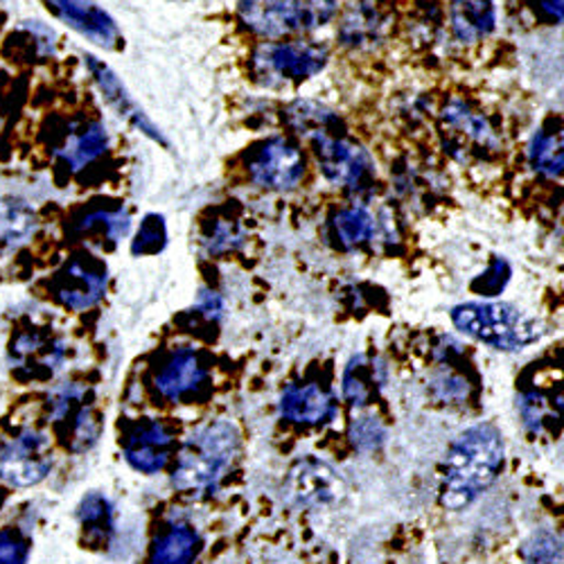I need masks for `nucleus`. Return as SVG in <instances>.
<instances>
[{"label":"nucleus","mask_w":564,"mask_h":564,"mask_svg":"<svg viewBox=\"0 0 564 564\" xmlns=\"http://www.w3.org/2000/svg\"><path fill=\"white\" fill-rule=\"evenodd\" d=\"M503 452V436L492 425H477L460 434L445 460L443 506L458 510L473 503L497 479Z\"/></svg>","instance_id":"1"},{"label":"nucleus","mask_w":564,"mask_h":564,"mask_svg":"<svg viewBox=\"0 0 564 564\" xmlns=\"http://www.w3.org/2000/svg\"><path fill=\"white\" fill-rule=\"evenodd\" d=\"M449 316L463 335L506 352L538 344L544 335V327L538 318L510 303H463L456 305Z\"/></svg>","instance_id":"2"},{"label":"nucleus","mask_w":564,"mask_h":564,"mask_svg":"<svg viewBox=\"0 0 564 564\" xmlns=\"http://www.w3.org/2000/svg\"><path fill=\"white\" fill-rule=\"evenodd\" d=\"M240 438L228 422H210L197 430L178 454L172 484L187 495L215 492L226 467L238 454Z\"/></svg>","instance_id":"3"},{"label":"nucleus","mask_w":564,"mask_h":564,"mask_svg":"<svg viewBox=\"0 0 564 564\" xmlns=\"http://www.w3.org/2000/svg\"><path fill=\"white\" fill-rule=\"evenodd\" d=\"M337 12L339 0H240L238 6L242 28L264 41L310 34L330 23Z\"/></svg>","instance_id":"4"},{"label":"nucleus","mask_w":564,"mask_h":564,"mask_svg":"<svg viewBox=\"0 0 564 564\" xmlns=\"http://www.w3.org/2000/svg\"><path fill=\"white\" fill-rule=\"evenodd\" d=\"M330 62V48L321 41L292 39V41H267L258 45L251 55L253 79L267 88L288 84H301Z\"/></svg>","instance_id":"5"},{"label":"nucleus","mask_w":564,"mask_h":564,"mask_svg":"<svg viewBox=\"0 0 564 564\" xmlns=\"http://www.w3.org/2000/svg\"><path fill=\"white\" fill-rule=\"evenodd\" d=\"M249 181L269 193H292L303 183L307 159L294 140L271 135L256 143L245 156Z\"/></svg>","instance_id":"6"},{"label":"nucleus","mask_w":564,"mask_h":564,"mask_svg":"<svg viewBox=\"0 0 564 564\" xmlns=\"http://www.w3.org/2000/svg\"><path fill=\"white\" fill-rule=\"evenodd\" d=\"M318 172L327 183L341 185L350 193H366L375 183V159L346 133L310 140Z\"/></svg>","instance_id":"7"},{"label":"nucleus","mask_w":564,"mask_h":564,"mask_svg":"<svg viewBox=\"0 0 564 564\" xmlns=\"http://www.w3.org/2000/svg\"><path fill=\"white\" fill-rule=\"evenodd\" d=\"M445 152L465 163L469 159H488L501 150V138L490 120L460 100H452L441 113Z\"/></svg>","instance_id":"8"},{"label":"nucleus","mask_w":564,"mask_h":564,"mask_svg":"<svg viewBox=\"0 0 564 564\" xmlns=\"http://www.w3.org/2000/svg\"><path fill=\"white\" fill-rule=\"evenodd\" d=\"M88 395L82 384H64L48 400V415L73 452L93 447L100 436V420L93 413Z\"/></svg>","instance_id":"9"},{"label":"nucleus","mask_w":564,"mask_h":564,"mask_svg":"<svg viewBox=\"0 0 564 564\" xmlns=\"http://www.w3.org/2000/svg\"><path fill=\"white\" fill-rule=\"evenodd\" d=\"M109 285V269L96 256L70 258L53 278L51 292L68 310L82 312L96 305Z\"/></svg>","instance_id":"10"},{"label":"nucleus","mask_w":564,"mask_h":564,"mask_svg":"<svg viewBox=\"0 0 564 564\" xmlns=\"http://www.w3.org/2000/svg\"><path fill=\"white\" fill-rule=\"evenodd\" d=\"M51 467V441L43 434L25 430L0 443V477L10 486H34L45 479Z\"/></svg>","instance_id":"11"},{"label":"nucleus","mask_w":564,"mask_h":564,"mask_svg":"<svg viewBox=\"0 0 564 564\" xmlns=\"http://www.w3.org/2000/svg\"><path fill=\"white\" fill-rule=\"evenodd\" d=\"M156 391L170 402L199 398L208 384V368L195 348H176L159 368Z\"/></svg>","instance_id":"12"},{"label":"nucleus","mask_w":564,"mask_h":564,"mask_svg":"<svg viewBox=\"0 0 564 564\" xmlns=\"http://www.w3.org/2000/svg\"><path fill=\"white\" fill-rule=\"evenodd\" d=\"M45 6L90 43L100 45V48L118 51L122 45V34L116 21L96 0H45Z\"/></svg>","instance_id":"13"},{"label":"nucleus","mask_w":564,"mask_h":564,"mask_svg":"<svg viewBox=\"0 0 564 564\" xmlns=\"http://www.w3.org/2000/svg\"><path fill=\"white\" fill-rule=\"evenodd\" d=\"M172 434L159 420L133 425L124 438V458L138 473L154 475L170 463Z\"/></svg>","instance_id":"14"},{"label":"nucleus","mask_w":564,"mask_h":564,"mask_svg":"<svg viewBox=\"0 0 564 564\" xmlns=\"http://www.w3.org/2000/svg\"><path fill=\"white\" fill-rule=\"evenodd\" d=\"M86 66H88L93 79H96V84L100 86L105 100H107L127 122H131L138 131H143L148 138H152L154 143H159V145H163V148H170V143H167V138L163 135V131L148 118V113H145L143 109H140V107L135 105V100L129 96V90L124 88V84L118 79V75H116L105 62L86 55Z\"/></svg>","instance_id":"15"},{"label":"nucleus","mask_w":564,"mask_h":564,"mask_svg":"<svg viewBox=\"0 0 564 564\" xmlns=\"http://www.w3.org/2000/svg\"><path fill=\"white\" fill-rule=\"evenodd\" d=\"M288 490L299 503L325 506L341 497L344 481L327 463L305 458L292 467L288 477Z\"/></svg>","instance_id":"16"},{"label":"nucleus","mask_w":564,"mask_h":564,"mask_svg":"<svg viewBox=\"0 0 564 564\" xmlns=\"http://www.w3.org/2000/svg\"><path fill=\"white\" fill-rule=\"evenodd\" d=\"M337 36L350 51H375L387 36V17L372 0H352L339 19Z\"/></svg>","instance_id":"17"},{"label":"nucleus","mask_w":564,"mask_h":564,"mask_svg":"<svg viewBox=\"0 0 564 564\" xmlns=\"http://www.w3.org/2000/svg\"><path fill=\"white\" fill-rule=\"evenodd\" d=\"M280 413L294 425L318 427L335 417L337 400L321 384H290L280 395Z\"/></svg>","instance_id":"18"},{"label":"nucleus","mask_w":564,"mask_h":564,"mask_svg":"<svg viewBox=\"0 0 564 564\" xmlns=\"http://www.w3.org/2000/svg\"><path fill=\"white\" fill-rule=\"evenodd\" d=\"M109 150V133L98 120H77L64 133L57 150L62 165L68 172H82L96 163Z\"/></svg>","instance_id":"19"},{"label":"nucleus","mask_w":564,"mask_h":564,"mask_svg":"<svg viewBox=\"0 0 564 564\" xmlns=\"http://www.w3.org/2000/svg\"><path fill=\"white\" fill-rule=\"evenodd\" d=\"M449 28L460 45H477L497 28L495 0H452Z\"/></svg>","instance_id":"20"},{"label":"nucleus","mask_w":564,"mask_h":564,"mask_svg":"<svg viewBox=\"0 0 564 564\" xmlns=\"http://www.w3.org/2000/svg\"><path fill=\"white\" fill-rule=\"evenodd\" d=\"M12 359L17 368L28 370L32 378H48L64 361V346L43 333H23L12 341Z\"/></svg>","instance_id":"21"},{"label":"nucleus","mask_w":564,"mask_h":564,"mask_svg":"<svg viewBox=\"0 0 564 564\" xmlns=\"http://www.w3.org/2000/svg\"><path fill=\"white\" fill-rule=\"evenodd\" d=\"M378 235V219L366 206H348L337 210L327 221V238L339 251H357Z\"/></svg>","instance_id":"22"},{"label":"nucleus","mask_w":564,"mask_h":564,"mask_svg":"<svg viewBox=\"0 0 564 564\" xmlns=\"http://www.w3.org/2000/svg\"><path fill=\"white\" fill-rule=\"evenodd\" d=\"M282 120L296 133L307 140L346 133V124L330 107H325L314 100H296L290 107L282 109Z\"/></svg>","instance_id":"23"},{"label":"nucleus","mask_w":564,"mask_h":564,"mask_svg":"<svg viewBox=\"0 0 564 564\" xmlns=\"http://www.w3.org/2000/svg\"><path fill=\"white\" fill-rule=\"evenodd\" d=\"M131 228V217L122 206H102L86 210L82 217L75 219V232L79 238H93L102 247H113Z\"/></svg>","instance_id":"24"},{"label":"nucleus","mask_w":564,"mask_h":564,"mask_svg":"<svg viewBox=\"0 0 564 564\" xmlns=\"http://www.w3.org/2000/svg\"><path fill=\"white\" fill-rule=\"evenodd\" d=\"M529 161L538 176L555 181L562 176L564 165V140H562V120H546L533 135L529 145Z\"/></svg>","instance_id":"25"},{"label":"nucleus","mask_w":564,"mask_h":564,"mask_svg":"<svg viewBox=\"0 0 564 564\" xmlns=\"http://www.w3.org/2000/svg\"><path fill=\"white\" fill-rule=\"evenodd\" d=\"M36 230V213L14 197L0 199V256L23 247Z\"/></svg>","instance_id":"26"},{"label":"nucleus","mask_w":564,"mask_h":564,"mask_svg":"<svg viewBox=\"0 0 564 564\" xmlns=\"http://www.w3.org/2000/svg\"><path fill=\"white\" fill-rule=\"evenodd\" d=\"M202 549L199 533L187 524L163 531L152 546V564H193Z\"/></svg>","instance_id":"27"},{"label":"nucleus","mask_w":564,"mask_h":564,"mask_svg":"<svg viewBox=\"0 0 564 564\" xmlns=\"http://www.w3.org/2000/svg\"><path fill=\"white\" fill-rule=\"evenodd\" d=\"M382 368L375 364L372 359L359 355L355 357L344 372V395L346 400L357 406L364 409L370 402H375L382 387Z\"/></svg>","instance_id":"28"},{"label":"nucleus","mask_w":564,"mask_h":564,"mask_svg":"<svg viewBox=\"0 0 564 564\" xmlns=\"http://www.w3.org/2000/svg\"><path fill=\"white\" fill-rule=\"evenodd\" d=\"M245 242H247V232L242 230L240 221L235 219L219 217L204 228L202 247L210 258H224L230 253H238Z\"/></svg>","instance_id":"29"},{"label":"nucleus","mask_w":564,"mask_h":564,"mask_svg":"<svg viewBox=\"0 0 564 564\" xmlns=\"http://www.w3.org/2000/svg\"><path fill=\"white\" fill-rule=\"evenodd\" d=\"M79 522L86 531V538L90 542H98V544H107L111 533H113V510L111 503L98 495L93 492L88 497L82 499L79 503Z\"/></svg>","instance_id":"30"},{"label":"nucleus","mask_w":564,"mask_h":564,"mask_svg":"<svg viewBox=\"0 0 564 564\" xmlns=\"http://www.w3.org/2000/svg\"><path fill=\"white\" fill-rule=\"evenodd\" d=\"M165 247H167L165 217L159 213L145 215V219L140 221V228L131 242V253L133 256H154V253H161Z\"/></svg>","instance_id":"31"},{"label":"nucleus","mask_w":564,"mask_h":564,"mask_svg":"<svg viewBox=\"0 0 564 564\" xmlns=\"http://www.w3.org/2000/svg\"><path fill=\"white\" fill-rule=\"evenodd\" d=\"M350 438L352 445L361 452H375L380 449L387 441V430L380 422V417H372V415H364L357 417L350 427Z\"/></svg>","instance_id":"32"},{"label":"nucleus","mask_w":564,"mask_h":564,"mask_svg":"<svg viewBox=\"0 0 564 564\" xmlns=\"http://www.w3.org/2000/svg\"><path fill=\"white\" fill-rule=\"evenodd\" d=\"M562 546L553 533H540L524 546V560L529 564H553L560 562Z\"/></svg>","instance_id":"33"},{"label":"nucleus","mask_w":564,"mask_h":564,"mask_svg":"<svg viewBox=\"0 0 564 564\" xmlns=\"http://www.w3.org/2000/svg\"><path fill=\"white\" fill-rule=\"evenodd\" d=\"M508 280H510L508 262L503 258H495L490 269L473 282V290L479 292L481 296H497V294L503 292V288L508 285Z\"/></svg>","instance_id":"34"},{"label":"nucleus","mask_w":564,"mask_h":564,"mask_svg":"<svg viewBox=\"0 0 564 564\" xmlns=\"http://www.w3.org/2000/svg\"><path fill=\"white\" fill-rule=\"evenodd\" d=\"M520 411L527 425L535 432L542 430L549 417H555V406H551L542 393H527L520 402Z\"/></svg>","instance_id":"35"},{"label":"nucleus","mask_w":564,"mask_h":564,"mask_svg":"<svg viewBox=\"0 0 564 564\" xmlns=\"http://www.w3.org/2000/svg\"><path fill=\"white\" fill-rule=\"evenodd\" d=\"M28 540L17 531H0V564H25Z\"/></svg>","instance_id":"36"},{"label":"nucleus","mask_w":564,"mask_h":564,"mask_svg":"<svg viewBox=\"0 0 564 564\" xmlns=\"http://www.w3.org/2000/svg\"><path fill=\"white\" fill-rule=\"evenodd\" d=\"M221 299L217 296V292H210V290H202L199 299H197V305H195V314L208 323L217 321L221 316Z\"/></svg>","instance_id":"37"},{"label":"nucleus","mask_w":564,"mask_h":564,"mask_svg":"<svg viewBox=\"0 0 564 564\" xmlns=\"http://www.w3.org/2000/svg\"><path fill=\"white\" fill-rule=\"evenodd\" d=\"M531 8L535 10L538 19L549 23V25H560L562 23V0H531Z\"/></svg>","instance_id":"38"},{"label":"nucleus","mask_w":564,"mask_h":564,"mask_svg":"<svg viewBox=\"0 0 564 564\" xmlns=\"http://www.w3.org/2000/svg\"><path fill=\"white\" fill-rule=\"evenodd\" d=\"M436 391L441 400H463L467 395V387L456 375H443V378L436 382Z\"/></svg>","instance_id":"39"}]
</instances>
